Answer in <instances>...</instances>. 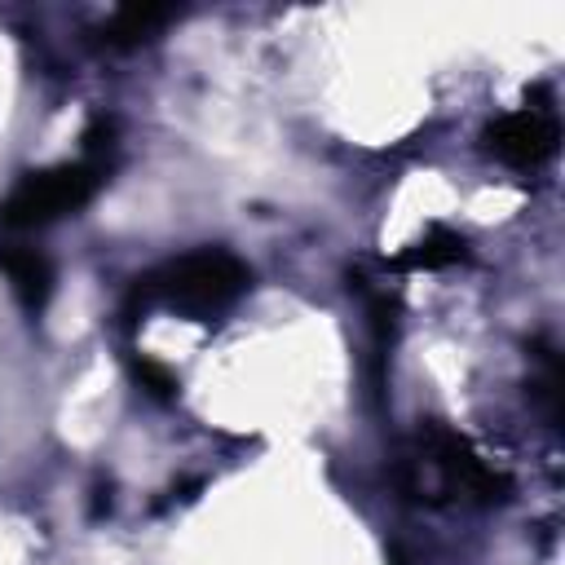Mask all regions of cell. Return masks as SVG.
Segmentation results:
<instances>
[{"label": "cell", "instance_id": "8992f818", "mask_svg": "<svg viewBox=\"0 0 565 565\" xmlns=\"http://www.w3.org/2000/svg\"><path fill=\"white\" fill-rule=\"evenodd\" d=\"M463 252H468V243H463L459 234L433 225L415 247H406V252L397 256V265H402V269H441V265L463 260Z\"/></svg>", "mask_w": 565, "mask_h": 565}, {"label": "cell", "instance_id": "6da1fadb", "mask_svg": "<svg viewBox=\"0 0 565 565\" xmlns=\"http://www.w3.org/2000/svg\"><path fill=\"white\" fill-rule=\"evenodd\" d=\"M247 282H252V274L238 256H230L221 247H199V252H185V256L159 265L154 274L137 278L132 300L141 309L163 305V309H177L190 318H216L247 291Z\"/></svg>", "mask_w": 565, "mask_h": 565}, {"label": "cell", "instance_id": "7a4b0ae2", "mask_svg": "<svg viewBox=\"0 0 565 565\" xmlns=\"http://www.w3.org/2000/svg\"><path fill=\"white\" fill-rule=\"evenodd\" d=\"M88 154L75 159V163H53V168H40V172H22L18 185L0 199V225L9 230H35V225H49L57 216H71L79 212L106 181V159L97 154V137H88Z\"/></svg>", "mask_w": 565, "mask_h": 565}, {"label": "cell", "instance_id": "52a82bcc", "mask_svg": "<svg viewBox=\"0 0 565 565\" xmlns=\"http://www.w3.org/2000/svg\"><path fill=\"white\" fill-rule=\"evenodd\" d=\"M172 18V9H159V4H132V9H119L106 26V40L110 44H141L150 40L163 22Z\"/></svg>", "mask_w": 565, "mask_h": 565}, {"label": "cell", "instance_id": "5b68a950", "mask_svg": "<svg viewBox=\"0 0 565 565\" xmlns=\"http://www.w3.org/2000/svg\"><path fill=\"white\" fill-rule=\"evenodd\" d=\"M0 274L13 282L18 300L26 313H40L49 305L53 291V265L44 252L26 247V243H0Z\"/></svg>", "mask_w": 565, "mask_h": 565}, {"label": "cell", "instance_id": "3957f363", "mask_svg": "<svg viewBox=\"0 0 565 565\" xmlns=\"http://www.w3.org/2000/svg\"><path fill=\"white\" fill-rule=\"evenodd\" d=\"M406 468H419V472L428 468L433 490L459 494V499L494 503V499H503V490H508V481H503L494 468H486L459 433H450V428H441V424H428V428L419 433V455H415Z\"/></svg>", "mask_w": 565, "mask_h": 565}, {"label": "cell", "instance_id": "277c9868", "mask_svg": "<svg viewBox=\"0 0 565 565\" xmlns=\"http://www.w3.org/2000/svg\"><path fill=\"white\" fill-rule=\"evenodd\" d=\"M556 137H561V128H556L552 110H543V106H521V110L499 115V119L486 128V150H490L499 163L530 172V168H539V163H547V159L556 154Z\"/></svg>", "mask_w": 565, "mask_h": 565}, {"label": "cell", "instance_id": "ba28073f", "mask_svg": "<svg viewBox=\"0 0 565 565\" xmlns=\"http://www.w3.org/2000/svg\"><path fill=\"white\" fill-rule=\"evenodd\" d=\"M137 375H141V380L150 384V393H159V397H168V393L177 388V384H172V375H168L163 366H154V362H146V358L137 362Z\"/></svg>", "mask_w": 565, "mask_h": 565}]
</instances>
